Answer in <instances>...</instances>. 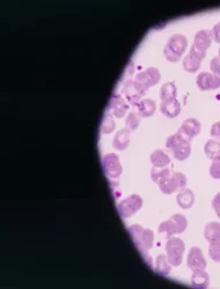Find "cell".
Instances as JSON below:
<instances>
[{
	"mask_svg": "<svg viewBox=\"0 0 220 289\" xmlns=\"http://www.w3.org/2000/svg\"><path fill=\"white\" fill-rule=\"evenodd\" d=\"M129 234L133 241L134 246L137 247V249L140 251V253L143 254L145 260H147L149 265L151 266V257L149 256V251L151 248L153 247V241H154V234L151 229H145L141 227L140 225H132L128 228Z\"/></svg>",
	"mask_w": 220,
	"mask_h": 289,
	"instance_id": "1",
	"label": "cell"
},
{
	"mask_svg": "<svg viewBox=\"0 0 220 289\" xmlns=\"http://www.w3.org/2000/svg\"><path fill=\"white\" fill-rule=\"evenodd\" d=\"M166 148L173 154L176 160H180V161L187 160L191 153L190 141L184 139L178 132L168 137L166 141Z\"/></svg>",
	"mask_w": 220,
	"mask_h": 289,
	"instance_id": "2",
	"label": "cell"
},
{
	"mask_svg": "<svg viewBox=\"0 0 220 289\" xmlns=\"http://www.w3.org/2000/svg\"><path fill=\"white\" fill-rule=\"evenodd\" d=\"M187 37L184 35H181V34H174V35L169 37V40L165 45V49H163L165 57L169 62L180 61L182 55H183L185 49H187Z\"/></svg>",
	"mask_w": 220,
	"mask_h": 289,
	"instance_id": "3",
	"label": "cell"
},
{
	"mask_svg": "<svg viewBox=\"0 0 220 289\" xmlns=\"http://www.w3.org/2000/svg\"><path fill=\"white\" fill-rule=\"evenodd\" d=\"M184 250L185 244L181 238L173 236L168 238L167 243H166V252H167V258L172 266L181 265Z\"/></svg>",
	"mask_w": 220,
	"mask_h": 289,
	"instance_id": "4",
	"label": "cell"
},
{
	"mask_svg": "<svg viewBox=\"0 0 220 289\" xmlns=\"http://www.w3.org/2000/svg\"><path fill=\"white\" fill-rule=\"evenodd\" d=\"M146 88L138 83L136 79H129L124 83L122 88V94L132 105H137L141 101V97L146 93Z\"/></svg>",
	"mask_w": 220,
	"mask_h": 289,
	"instance_id": "5",
	"label": "cell"
},
{
	"mask_svg": "<svg viewBox=\"0 0 220 289\" xmlns=\"http://www.w3.org/2000/svg\"><path fill=\"white\" fill-rule=\"evenodd\" d=\"M141 206H143L141 197L138 194H131L130 197L125 198L118 204L117 209L122 218L127 219L133 215L134 213H137L141 208Z\"/></svg>",
	"mask_w": 220,
	"mask_h": 289,
	"instance_id": "6",
	"label": "cell"
},
{
	"mask_svg": "<svg viewBox=\"0 0 220 289\" xmlns=\"http://www.w3.org/2000/svg\"><path fill=\"white\" fill-rule=\"evenodd\" d=\"M185 185H187V177L182 172H174L161 183H159L160 190L165 194H171L178 190L181 191L185 187Z\"/></svg>",
	"mask_w": 220,
	"mask_h": 289,
	"instance_id": "7",
	"label": "cell"
},
{
	"mask_svg": "<svg viewBox=\"0 0 220 289\" xmlns=\"http://www.w3.org/2000/svg\"><path fill=\"white\" fill-rule=\"evenodd\" d=\"M205 51H200V50L196 49L193 45L189 53L183 58V62H182L183 64V68L187 72H189V73H195V72L199 70L200 62L205 58Z\"/></svg>",
	"mask_w": 220,
	"mask_h": 289,
	"instance_id": "8",
	"label": "cell"
},
{
	"mask_svg": "<svg viewBox=\"0 0 220 289\" xmlns=\"http://www.w3.org/2000/svg\"><path fill=\"white\" fill-rule=\"evenodd\" d=\"M102 165L105 174L110 178H118L122 174V165L115 153H109L103 158Z\"/></svg>",
	"mask_w": 220,
	"mask_h": 289,
	"instance_id": "9",
	"label": "cell"
},
{
	"mask_svg": "<svg viewBox=\"0 0 220 289\" xmlns=\"http://www.w3.org/2000/svg\"><path fill=\"white\" fill-rule=\"evenodd\" d=\"M196 83L200 90L218 89L220 87V77L210 72H202L197 75Z\"/></svg>",
	"mask_w": 220,
	"mask_h": 289,
	"instance_id": "10",
	"label": "cell"
},
{
	"mask_svg": "<svg viewBox=\"0 0 220 289\" xmlns=\"http://www.w3.org/2000/svg\"><path fill=\"white\" fill-rule=\"evenodd\" d=\"M160 78H161V74H160V71L158 68L155 67H149L146 70L139 72L136 75V80L143 84L146 89H149L150 87L158 83L160 81Z\"/></svg>",
	"mask_w": 220,
	"mask_h": 289,
	"instance_id": "11",
	"label": "cell"
},
{
	"mask_svg": "<svg viewBox=\"0 0 220 289\" xmlns=\"http://www.w3.org/2000/svg\"><path fill=\"white\" fill-rule=\"evenodd\" d=\"M187 265L191 271H198V269L206 268V260L202 252V250L198 247L191 248L189 253H188Z\"/></svg>",
	"mask_w": 220,
	"mask_h": 289,
	"instance_id": "12",
	"label": "cell"
},
{
	"mask_svg": "<svg viewBox=\"0 0 220 289\" xmlns=\"http://www.w3.org/2000/svg\"><path fill=\"white\" fill-rule=\"evenodd\" d=\"M200 130H202V125H200V123L196 118H188L183 122V124L181 125V127L178 128L177 132L184 138V139L191 141L193 138H195L199 133Z\"/></svg>",
	"mask_w": 220,
	"mask_h": 289,
	"instance_id": "13",
	"label": "cell"
},
{
	"mask_svg": "<svg viewBox=\"0 0 220 289\" xmlns=\"http://www.w3.org/2000/svg\"><path fill=\"white\" fill-rule=\"evenodd\" d=\"M107 110H108V112H110V114L114 115L115 117L122 118L127 114L128 105L121 95H118V94H112L108 102Z\"/></svg>",
	"mask_w": 220,
	"mask_h": 289,
	"instance_id": "14",
	"label": "cell"
},
{
	"mask_svg": "<svg viewBox=\"0 0 220 289\" xmlns=\"http://www.w3.org/2000/svg\"><path fill=\"white\" fill-rule=\"evenodd\" d=\"M212 40H213L212 30H209V29L199 30V31H197L196 35H195L193 45L196 49L200 50V51L206 52V50L211 46Z\"/></svg>",
	"mask_w": 220,
	"mask_h": 289,
	"instance_id": "15",
	"label": "cell"
},
{
	"mask_svg": "<svg viewBox=\"0 0 220 289\" xmlns=\"http://www.w3.org/2000/svg\"><path fill=\"white\" fill-rule=\"evenodd\" d=\"M160 110H161L162 115H165L166 117L174 118L180 115L181 104L176 97H173V99L163 100L161 102V105H160Z\"/></svg>",
	"mask_w": 220,
	"mask_h": 289,
	"instance_id": "16",
	"label": "cell"
},
{
	"mask_svg": "<svg viewBox=\"0 0 220 289\" xmlns=\"http://www.w3.org/2000/svg\"><path fill=\"white\" fill-rule=\"evenodd\" d=\"M130 144V130L129 128H122L115 134L112 146L118 150H123L127 148Z\"/></svg>",
	"mask_w": 220,
	"mask_h": 289,
	"instance_id": "17",
	"label": "cell"
},
{
	"mask_svg": "<svg viewBox=\"0 0 220 289\" xmlns=\"http://www.w3.org/2000/svg\"><path fill=\"white\" fill-rule=\"evenodd\" d=\"M176 202H177L178 206L181 208H190L195 203V196L193 191L189 190V188H182L180 192H178L177 197H176Z\"/></svg>",
	"mask_w": 220,
	"mask_h": 289,
	"instance_id": "18",
	"label": "cell"
},
{
	"mask_svg": "<svg viewBox=\"0 0 220 289\" xmlns=\"http://www.w3.org/2000/svg\"><path fill=\"white\" fill-rule=\"evenodd\" d=\"M210 284V276L205 272V269H198L194 271L191 275V285L196 288H206Z\"/></svg>",
	"mask_w": 220,
	"mask_h": 289,
	"instance_id": "19",
	"label": "cell"
},
{
	"mask_svg": "<svg viewBox=\"0 0 220 289\" xmlns=\"http://www.w3.org/2000/svg\"><path fill=\"white\" fill-rule=\"evenodd\" d=\"M155 102L151 99H144L137 104L138 115L140 117H150L155 112Z\"/></svg>",
	"mask_w": 220,
	"mask_h": 289,
	"instance_id": "20",
	"label": "cell"
},
{
	"mask_svg": "<svg viewBox=\"0 0 220 289\" xmlns=\"http://www.w3.org/2000/svg\"><path fill=\"white\" fill-rule=\"evenodd\" d=\"M150 160L153 166H156V168L167 166L169 163H171V159H169V156L161 149L154 150V152L151 154Z\"/></svg>",
	"mask_w": 220,
	"mask_h": 289,
	"instance_id": "21",
	"label": "cell"
},
{
	"mask_svg": "<svg viewBox=\"0 0 220 289\" xmlns=\"http://www.w3.org/2000/svg\"><path fill=\"white\" fill-rule=\"evenodd\" d=\"M172 264L169 263L167 256L165 254H159L155 259V266H154V269L155 272L160 275H168L169 272H171Z\"/></svg>",
	"mask_w": 220,
	"mask_h": 289,
	"instance_id": "22",
	"label": "cell"
},
{
	"mask_svg": "<svg viewBox=\"0 0 220 289\" xmlns=\"http://www.w3.org/2000/svg\"><path fill=\"white\" fill-rule=\"evenodd\" d=\"M204 152H205V155L210 160H216L220 158V141L211 139L209 140L204 146Z\"/></svg>",
	"mask_w": 220,
	"mask_h": 289,
	"instance_id": "23",
	"label": "cell"
},
{
	"mask_svg": "<svg viewBox=\"0 0 220 289\" xmlns=\"http://www.w3.org/2000/svg\"><path fill=\"white\" fill-rule=\"evenodd\" d=\"M204 237L209 242L220 240V224L219 222H210L204 229Z\"/></svg>",
	"mask_w": 220,
	"mask_h": 289,
	"instance_id": "24",
	"label": "cell"
},
{
	"mask_svg": "<svg viewBox=\"0 0 220 289\" xmlns=\"http://www.w3.org/2000/svg\"><path fill=\"white\" fill-rule=\"evenodd\" d=\"M171 176V170L167 166H162V168H156L153 166V169L151 170V177H152L153 182L155 183H161L162 181H165L166 178H168Z\"/></svg>",
	"mask_w": 220,
	"mask_h": 289,
	"instance_id": "25",
	"label": "cell"
},
{
	"mask_svg": "<svg viewBox=\"0 0 220 289\" xmlns=\"http://www.w3.org/2000/svg\"><path fill=\"white\" fill-rule=\"evenodd\" d=\"M100 130H101L102 133H110L115 130V121L112 115L110 112L107 111L102 117V122H101V126H100Z\"/></svg>",
	"mask_w": 220,
	"mask_h": 289,
	"instance_id": "26",
	"label": "cell"
},
{
	"mask_svg": "<svg viewBox=\"0 0 220 289\" xmlns=\"http://www.w3.org/2000/svg\"><path fill=\"white\" fill-rule=\"evenodd\" d=\"M159 234H161L162 236H166L168 238L172 237L174 234H177L175 226L173 224L171 219L167 220V221L161 222V225L159 226Z\"/></svg>",
	"mask_w": 220,
	"mask_h": 289,
	"instance_id": "27",
	"label": "cell"
},
{
	"mask_svg": "<svg viewBox=\"0 0 220 289\" xmlns=\"http://www.w3.org/2000/svg\"><path fill=\"white\" fill-rule=\"evenodd\" d=\"M176 93H177V90H176L175 84L173 83H166L161 87V89H160V97H161V101L176 97Z\"/></svg>",
	"mask_w": 220,
	"mask_h": 289,
	"instance_id": "28",
	"label": "cell"
},
{
	"mask_svg": "<svg viewBox=\"0 0 220 289\" xmlns=\"http://www.w3.org/2000/svg\"><path fill=\"white\" fill-rule=\"evenodd\" d=\"M171 220H172L173 224H174V226H175L177 234H181V232H183L185 229H187L188 221H187V219H185L184 215L174 214V215L171 216Z\"/></svg>",
	"mask_w": 220,
	"mask_h": 289,
	"instance_id": "29",
	"label": "cell"
},
{
	"mask_svg": "<svg viewBox=\"0 0 220 289\" xmlns=\"http://www.w3.org/2000/svg\"><path fill=\"white\" fill-rule=\"evenodd\" d=\"M140 123V116L138 115V112L131 111L130 114L128 115L127 119H125V125H127V128L130 131L136 130V128L139 126Z\"/></svg>",
	"mask_w": 220,
	"mask_h": 289,
	"instance_id": "30",
	"label": "cell"
},
{
	"mask_svg": "<svg viewBox=\"0 0 220 289\" xmlns=\"http://www.w3.org/2000/svg\"><path fill=\"white\" fill-rule=\"evenodd\" d=\"M209 254L216 263H220V240L210 242Z\"/></svg>",
	"mask_w": 220,
	"mask_h": 289,
	"instance_id": "31",
	"label": "cell"
},
{
	"mask_svg": "<svg viewBox=\"0 0 220 289\" xmlns=\"http://www.w3.org/2000/svg\"><path fill=\"white\" fill-rule=\"evenodd\" d=\"M210 175L215 180H220V158L213 160L210 165Z\"/></svg>",
	"mask_w": 220,
	"mask_h": 289,
	"instance_id": "32",
	"label": "cell"
},
{
	"mask_svg": "<svg viewBox=\"0 0 220 289\" xmlns=\"http://www.w3.org/2000/svg\"><path fill=\"white\" fill-rule=\"evenodd\" d=\"M210 68H211V72L213 74L220 77V57L219 56H217V57L211 59V62H210Z\"/></svg>",
	"mask_w": 220,
	"mask_h": 289,
	"instance_id": "33",
	"label": "cell"
},
{
	"mask_svg": "<svg viewBox=\"0 0 220 289\" xmlns=\"http://www.w3.org/2000/svg\"><path fill=\"white\" fill-rule=\"evenodd\" d=\"M212 207L215 209L217 216L220 219V192L217 193L212 199Z\"/></svg>",
	"mask_w": 220,
	"mask_h": 289,
	"instance_id": "34",
	"label": "cell"
},
{
	"mask_svg": "<svg viewBox=\"0 0 220 289\" xmlns=\"http://www.w3.org/2000/svg\"><path fill=\"white\" fill-rule=\"evenodd\" d=\"M210 133H211V137L215 138V139L220 140V122H217V123L212 125Z\"/></svg>",
	"mask_w": 220,
	"mask_h": 289,
	"instance_id": "35",
	"label": "cell"
},
{
	"mask_svg": "<svg viewBox=\"0 0 220 289\" xmlns=\"http://www.w3.org/2000/svg\"><path fill=\"white\" fill-rule=\"evenodd\" d=\"M212 35L213 40H215L217 43H220V21L212 28Z\"/></svg>",
	"mask_w": 220,
	"mask_h": 289,
	"instance_id": "36",
	"label": "cell"
},
{
	"mask_svg": "<svg viewBox=\"0 0 220 289\" xmlns=\"http://www.w3.org/2000/svg\"><path fill=\"white\" fill-rule=\"evenodd\" d=\"M219 57H220V48H219Z\"/></svg>",
	"mask_w": 220,
	"mask_h": 289,
	"instance_id": "37",
	"label": "cell"
}]
</instances>
